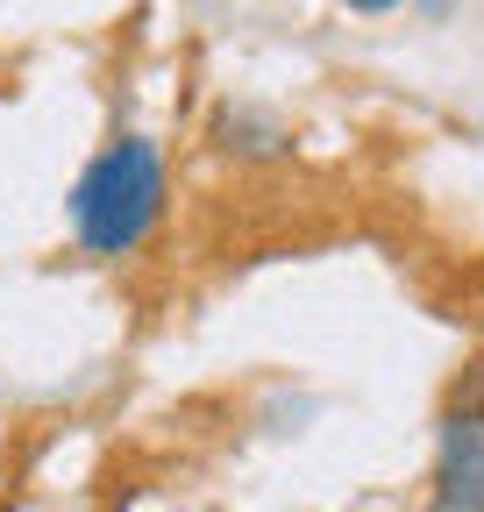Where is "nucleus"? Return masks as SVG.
I'll return each instance as SVG.
<instances>
[{
  "label": "nucleus",
  "instance_id": "obj_1",
  "mask_svg": "<svg viewBox=\"0 0 484 512\" xmlns=\"http://www.w3.org/2000/svg\"><path fill=\"white\" fill-rule=\"evenodd\" d=\"M164 200H171V171H164L157 136H143V128H114V136L79 164V178L65 192V228H72L79 256L121 264V256H136L157 235Z\"/></svg>",
  "mask_w": 484,
  "mask_h": 512
},
{
  "label": "nucleus",
  "instance_id": "obj_2",
  "mask_svg": "<svg viewBox=\"0 0 484 512\" xmlns=\"http://www.w3.org/2000/svg\"><path fill=\"white\" fill-rule=\"evenodd\" d=\"M428 512H484V406H442Z\"/></svg>",
  "mask_w": 484,
  "mask_h": 512
},
{
  "label": "nucleus",
  "instance_id": "obj_3",
  "mask_svg": "<svg viewBox=\"0 0 484 512\" xmlns=\"http://www.w3.org/2000/svg\"><path fill=\"white\" fill-rule=\"evenodd\" d=\"M207 143L228 164H285L299 136H292V121L278 107H264V100H221L214 121H207Z\"/></svg>",
  "mask_w": 484,
  "mask_h": 512
},
{
  "label": "nucleus",
  "instance_id": "obj_4",
  "mask_svg": "<svg viewBox=\"0 0 484 512\" xmlns=\"http://www.w3.org/2000/svg\"><path fill=\"white\" fill-rule=\"evenodd\" d=\"M406 8H413L420 22H449V15H456V0H406Z\"/></svg>",
  "mask_w": 484,
  "mask_h": 512
},
{
  "label": "nucleus",
  "instance_id": "obj_5",
  "mask_svg": "<svg viewBox=\"0 0 484 512\" xmlns=\"http://www.w3.org/2000/svg\"><path fill=\"white\" fill-rule=\"evenodd\" d=\"M349 15H392V8H406V0H342Z\"/></svg>",
  "mask_w": 484,
  "mask_h": 512
}]
</instances>
